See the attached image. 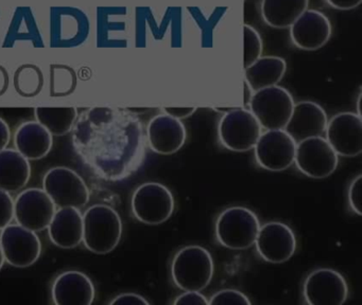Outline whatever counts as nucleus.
<instances>
[{
  "label": "nucleus",
  "instance_id": "7ed1b4c3",
  "mask_svg": "<svg viewBox=\"0 0 362 305\" xmlns=\"http://www.w3.org/2000/svg\"><path fill=\"white\" fill-rule=\"evenodd\" d=\"M173 282L184 292H201L211 283L214 261L209 250L198 245L186 246L175 253L171 264Z\"/></svg>",
  "mask_w": 362,
  "mask_h": 305
},
{
  "label": "nucleus",
  "instance_id": "473e14b6",
  "mask_svg": "<svg viewBox=\"0 0 362 305\" xmlns=\"http://www.w3.org/2000/svg\"><path fill=\"white\" fill-rule=\"evenodd\" d=\"M361 174L354 178L349 184L347 198L351 211L357 215H362L361 213Z\"/></svg>",
  "mask_w": 362,
  "mask_h": 305
},
{
  "label": "nucleus",
  "instance_id": "dca6fc26",
  "mask_svg": "<svg viewBox=\"0 0 362 305\" xmlns=\"http://www.w3.org/2000/svg\"><path fill=\"white\" fill-rule=\"evenodd\" d=\"M326 140L337 155L355 157L362 152V120L354 112H341L326 126Z\"/></svg>",
  "mask_w": 362,
  "mask_h": 305
},
{
  "label": "nucleus",
  "instance_id": "c9c22d12",
  "mask_svg": "<svg viewBox=\"0 0 362 305\" xmlns=\"http://www.w3.org/2000/svg\"><path fill=\"white\" fill-rule=\"evenodd\" d=\"M362 0H326L330 6L338 10H353L360 6Z\"/></svg>",
  "mask_w": 362,
  "mask_h": 305
},
{
  "label": "nucleus",
  "instance_id": "e433bc0d",
  "mask_svg": "<svg viewBox=\"0 0 362 305\" xmlns=\"http://www.w3.org/2000/svg\"><path fill=\"white\" fill-rule=\"evenodd\" d=\"M164 112H166L169 116H173L177 119H185L189 116L190 114H194L196 112V107H164L163 108Z\"/></svg>",
  "mask_w": 362,
  "mask_h": 305
},
{
  "label": "nucleus",
  "instance_id": "f3484780",
  "mask_svg": "<svg viewBox=\"0 0 362 305\" xmlns=\"http://www.w3.org/2000/svg\"><path fill=\"white\" fill-rule=\"evenodd\" d=\"M292 42L303 50L322 48L332 36L329 19L317 10H306L290 25Z\"/></svg>",
  "mask_w": 362,
  "mask_h": 305
},
{
  "label": "nucleus",
  "instance_id": "39448f33",
  "mask_svg": "<svg viewBox=\"0 0 362 305\" xmlns=\"http://www.w3.org/2000/svg\"><path fill=\"white\" fill-rule=\"evenodd\" d=\"M260 225L257 216L245 207L224 210L216 222V237L223 247L243 250L255 244Z\"/></svg>",
  "mask_w": 362,
  "mask_h": 305
},
{
  "label": "nucleus",
  "instance_id": "a211bd4d",
  "mask_svg": "<svg viewBox=\"0 0 362 305\" xmlns=\"http://www.w3.org/2000/svg\"><path fill=\"white\" fill-rule=\"evenodd\" d=\"M185 125L180 119L167 114H158L148 123L147 142L154 152L173 155L179 152L185 144Z\"/></svg>",
  "mask_w": 362,
  "mask_h": 305
},
{
  "label": "nucleus",
  "instance_id": "bb28decb",
  "mask_svg": "<svg viewBox=\"0 0 362 305\" xmlns=\"http://www.w3.org/2000/svg\"><path fill=\"white\" fill-rule=\"evenodd\" d=\"M37 121L52 136H64L73 129L77 120L76 107H37L35 108Z\"/></svg>",
  "mask_w": 362,
  "mask_h": 305
},
{
  "label": "nucleus",
  "instance_id": "f704fd0d",
  "mask_svg": "<svg viewBox=\"0 0 362 305\" xmlns=\"http://www.w3.org/2000/svg\"><path fill=\"white\" fill-rule=\"evenodd\" d=\"M110 304L122 305H149L150 302L146 300L141 294H133V292H127V294H118L110 302Z\"/></svg>",
  "mask_w": 362,
  "mask_h": 305
},
{
  "label": "nucleus",
  "instance_id": "9b49d317",
  "mask_svg": "<svg viewBox=\"0 0 362 305\" xmlns=\"http://www.w3.org/2000/svg\"><path fill=\"white\" fill-rule=\"evenodd\" d=\"M303 296L309 305H341L349 297V285L334 269H315L305 280Z\"/></svg>",
  "mask_w": 362,
  "mask_h": 305
},
{
  "label": "nucleus",
  "instance_id": "423d86ee",
  "mask_svg": "<svg viewBox=\"0 0 362 305\" xmlns=\"http://www.w3.org/2000/svg\"><path fill=\"white\" fill-rule=\"evenodd\" d=\"M249 104L250 112L262 127L268 131L283 129L289 121L294 106L289 91L276 85L255 91Z\"/></svg>",
  "mask_w": 362,
  "mask_h": 305
},
{
  "label": "nucleus",
  "instance_id": "72a5a7b5",
  "mask_svg": "<svg viewBox=\"0 0 362 305\" xmlns=\"http://www.w3.org/2000/svg\"><path fill=\"white\" fill-rule=\"evenodd\" d=\"M173 304L177 305H209V300L203 296L200 292H185L184 294H180L175 301Z\"/></svg>",
  "mask_w": 362,
  "mask_h": 305
},
{
  "label": "nucleus",
  "instance_id": "2eb2a0df",
  "mask_svg": "<svg viewBox=\"0 0 362 305\" xmlns=\"http://www.w3.org/2000/svg\"><path fill=\"white\" fill-rule=\"evenodd\" d=\"M258 254L266 262L281 264L291 258L296 250V237L283 222H271L260 227L255 239Z\"/></svg>",
  "mask_w": 362,
  "mask_h": 305
},
{
  "label": "nucleus",
  "instance_id": "b1692460",
  "mask_svg": "<svg viewBox=\"0 0 362 305\" xmlns=\"http://www.w3.org/2000/svg\"><path fill=\"white\" fill-rule=\"evenodd\" d=\"M31 167L28 159L16 150H0V189L18 192L28 184Z\"/></svg>",
  "mask_w": 362,
  "mask_h": 305
},
{
  "label": "nucleus",
  "instance_id": "c756f323",
  "mask_svg": "<svg viewBox=\"0 0 362 305\" xmlns=\"http://www.w3.org/2000/svg\"><path fill=\"white\" fill-rule=\"evenodd\" d=\"M243 40H245V68H247L258 57L262 56V40L259 33L249 25L243 27Z\"/></svg>",
  "mask_w": 362,
  "mask_h": 305
},
{
  "label": "nucleus",
  "instance_id": "0eeeda50",
  "mask_svg": "<svg viewBox=\"0 0 362 305\" xmlns=\"http://www.w3.org/2000/svg\"><path fill=\"white\" fill-rule=\"evenodd\" d=\"M131 207L135 217L147 225L166 222L175 211L173 193L164 184L146 182L133 193Z\"/></svg>",
  "mask_w": 362,
  "mask_h": 305
},
{
  "label": "nucleus",
  "instance_id": "ddd939ff",
  "mask_svg": "<svg viewBox=\"0 0 362 305\" xmlns=\"http://www.w3.org/2000/svg\"><path fill=\"white\" fill-rule=\"evenodd\" d=\"M296 142L285 129H271L258 138L254 152L258 165L271 172L287 169L294 162Z\"/></svg>",
  "mask_w": 362,
  "mask_h": 305
},
{
  "label": "nucleus",
  "instance_id": "58836bf2",
  "mask_svg": "<svg viewBox=\"0 0 362 305\" xmlns=\"http://www.w3.org/2000/svg\"><path fill=\"white\" fill-rule=\"evenodd\" d=\"M10 80L8 70L5 66L0 65V97L5 95L6 91L9 88Z\"/></svg>",
  "mask_w": 362,
  "mask_h": 305
},
{
  "label": "nucleus",
  "instance_id": "9d476101",
  "mask_svg": "<svg viewBox=\"0 0 362 305\" xmlns=\"http://www.w3.org/2000/svg\"><path fill=\"white\" fill-rule=\"evenodd\" d=\"M294 162L304 175L323 179L336 171L339 158L327 140L319 136L296 143Z\"/></svg>",
  "mask_w": 362,
  "mask_h": 305
},
{
  "label": "nucleus",
  "instance_id": "6e6552de",
  "mask_svg": "<svg viewBox=\"0 0 362 305\" xmlns=\"http://www.w3.org/2000/svg\"><path fill=\"white\" fill-rule=\"evenodd\" d=\"M262 135V125L247 109L226 112L218 125L220 143L233 152H247L255 146Z\"/></svg>",
  "mask_w": 362,
  "mask_h": 305
},
{
  "label": "nucleus",
  "instance_id": "7c9ffc66",
  "mask_svg": "<svg viewBox=\"0 0 362 305\" xmlns=\"http://www.w3.org/2000/svg\"><path fill=\"white\" fill-rule=\"evenodd\" d=\"M211 305H251V301L243 292L235 289H223L213 294L209 301Z\"/></svg>",
  "mask_w": 362,
  "mask_h": 305
},
{
  "label": "nucleus",
  "instance_id": "cd10ccee",
  "mask_svg": "<svg viewBox=\"0 0 362 305\" xmlns=\"http://www.w3.org/2000/svg\"><path fill=\"white\" fill-rule=\"evenodd\" d=\"M44 83L43 71L35 64H23L14 72V88L21 97H37L43 90Z\"/></svg>",
  "mask_w": 362,
  "mask_h": 305
},
{
  "label": "nucleus",
  "instance_id": "f257e3e1",
  "mask_svg": "<svg viewBox=\"0 0 362 305\" xmlns=\"http://www.w3.org/2000/svg\"><path fill=\"white\" fill-rule=\"evenodd\" d=\"M141 119L115 107H92L77 116L73 144L84 165L105 181H120L139 171L146 157Z\"/></svg>",
  "mask_w": 362,
  "mask_h": 305
},
{
  "label": "nucleus",
  "instance_id": "f8f14e48",
  "mask_svg": "<svg viewBox=\"0 0 362 305\" xmlns=\"http://www.w3.org/2000/svg\"><path fill=\"white\" fill-rule=\"evenodd\" d=\"M0 246L5 260L18 268L31 266L39 260L42 244L35 231L21 225H8L0 233Z\"/></svg>",
  "mask_w": 362,
  "mask_h": 305
},
{
  "label": "nucleus",
  "instance_id": "4468645a",
  "mask_svg": "<svg viewBox=\"0 0 362 305\" xmlns=\"http://www.w3.org/2000/svg\"><path fill=\"white\" fill-rule=\"evenodd\" d=\"M54 213V201L42 189H27L14 201V216L18 225L35 232L47 229Z\"/></svg>",
  "mask_w": 362,
  "mask_h": 305
},
{
  "label": "nucleus",
  "instance_id": "2f4dec72",
  "mask_svg": "<svg viewBox=\"0 0 362 305\" xmlns=\"http://www.w3.org/2000/svg\"><path fill=\"white\" fill-rule=\"evenodd\" d=\"M14 217V201L9 192L0 189V230L10 224Z\"/></svg>",
  "mask_w": 362,
  "mask_h": 305
},
{
  "label": "nucleus",
  "instance_id": "393cba45",
  "mask_svg": "<svg viewBox=\"0 0 362 305\" xmlns=\"http://www.w3.org/2000/svg\"><path fill=\"white\" fill-rule=\"evenodd\" d=\"M287 70V64L281 57L260 56L245 68V82L253 92L275 86L281 82Z\"/></svg>",
  "mask_w": 362,
  "mask_h": 305
},
{
  "label": "nucleus",
  "instance_id": "20e7f679",
  "mask_svg": "<svg viewBox=\"0 0 362 305\" xmlns=\"http://www.w3.org/2000/svg\"><path fill=\"white\" fill-rule=\"evenodd\" d=\"M90 20L82 8L76 6H52L49 10V46L52 48H76L88 42Z\"/></svg>",
  "mask_w": 362,
  "mask_h": 305
},
{
  "label": "nucleus",
  "instance_id": "c85d7f7f",
  "mask_svg": "<svg viewBox=\"0 0 362 305\" xmlns=\"http://www.w3.org/2000/svg\"><path fill=\"white\" fill-rule=\"evenodd\" d=\"M77 73L73 68L62 64L50 65V97H66L71 95L77 88Z\"/></svg>",
  "mask_w": 362,
  "mask_h": 305
},
{
  "label": "nucleus",
  "instance_id": "4be33fe9",
  "mask_svg": "<svg viewBox=\"0 0 362 305\" xmlns=\"http://www.w3.org/2000/svg\"><path fill=\"white\" fill-rule=\"evenodd\" d=\"M18 42H28L35 48H45L37 16L30 6H16L4 38V48H13Z\"/></svg>",
  "mask_w": 362,
  "mask_h": 305
},
{
  "label": "nucleus",
  "instance_id": "412c9836",
  "mask_svg": "<svg viewBox=\"0 0 362 305\" xmlns=\"http://www.w3.org/2000/svg\"><path fill=\"white\" fill-rule=\"evenodd\" d=\"M48 234L50 241L60 248L71 249L77 247L83 239V217L77 208H60L54 213Z\"/></svg>",
  "mask_w": 362,
  "mask_h": 305
},
{
  "label": "nucleus",
  "instance_id": "ea45409f",
  "mask_svg": "<svg viewBox=\"0 0 362 305\" xmlns=\"http://www.w3.org/2000/svg\"><path fill=\"white\" fill-rule=\"evenodd\" d=\"M5 256H4L3 249L0 246V269L3 268L4 264H5Z\"/></svg>",
  "mask_w": 362,
  "mask_h": 305
},
{
  "label": "nucleus",
  "instance_id": "f03ea898",
  "mask_svg": "<svg viewBox=\"0 0 362 305\" xmlns=\"http://www.w3.org/2000/svg\"><path fill=\"white\" fill-rule=\"evenodd\" d=\"M83 217L84 245L96 254L113 251L122 234L119 214L107 205H95L86 210Z\"/></svg>",
  "mask_w": 362,
  "mask_h": 305
},
{
  "label": "nucleus",
  "instance_id": "6ab92c4d",
  "mask_svg": "<svg viewBox=\"0 0 362 305\" xmlns=\"http://www.w3.org/2000/svg\"><path fill=\"white\" fill-rule=\"evenodd\" d=\"M52 296L56 305H90L94 302L96 290L86 273L69 270L54 279Z\"/></svg>",
  "mask_w": 362,
  "mask_h": 305
},
{
  "label": "nucleus",
  "instance_id": "a878e982",
  "mask_svg": "<svg viewBox=\"0 0 362 305\" xmlns=\"http://www.w3.org/2000/svg\"><path fill=\"white\" fill-rule=\"evenodd\" d=\"M308 8V0H262V16L277 29L290 27Z\"/></svg>",
  "mask_w": 362,
  "mask_h": 305
},
{
  "label": "nucleus",
  "instance_id": "aec40b11",
  "mask_svg": "<svg viewBox=\"0 0 362 305\" xmlns=\"http://www.w3.org/2000/svg\"><path fill=\"white\" fill-rule=\"evenodd\" d=\"M327 126L325 110L311 101H303L293 106L285 128L286 133L298 143L307 138L323 135Z\"/></svg>",
  "mask_w": 362,
  "mask_h": 305
},
{
  "label": "nucleus",
  "instance_id": "4c0bfd02",
  "mask_svg": "<svg viewBox=\"0 0 362 305\" xmlns=\"http://www.w3.org/2000/svg\"><path fill=\"white\" fill-rule=\"evenodd\" d=\"M11 139V131L9 125L4 119L0 118V150H5Z\"/></svg>",
  "mask_w": 362,
  "mask_h": 305
},
{
  "label": "nucleus",
  "instance_id": "1a4fd4ad",
  "mask_svg": "<svg viewBox=\"0 0 362 305\" xmlns=\"http://www.w3.org/2000/svg\"><path fill=\"white\" fill-rule=\"evenodd\" d=\"M43 190L59 208L81 209L90 201V191L81 176L65 167L50 169L43 178Z\"/></svg>",
  "mask_w": 362,
  "mask_h": 305
},
{
  "label": "nucleus",
  "instance_id": "5701e85b",
  "mask_svg": "<svg viewBox=\"0 0 362 305\" xmlns=\"http://www.w3.org/2000/svg\"><path fill=\"white\" fill-rule=\"evenodd\" d=\"M16 150L28 160H40L49 154L52 135L37 121H28L18 126L14 133Z\"/></svg>",
  "mask_w": 362,
  "mask_h": 305
}]
</instances>
